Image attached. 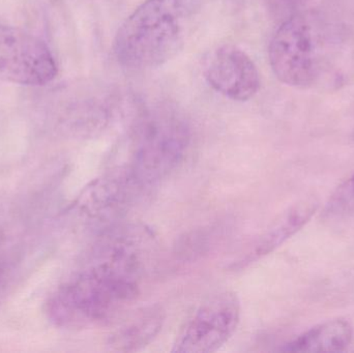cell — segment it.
<instances>
[{"label":"cell","mask_w":354,"mask_h":353,"mask_svg":"<svg viewBox=\"0 0 354 353\" xmlns=\"http://www.w3.org/2000/svg\"><path fill=\"white\" fill-rule=\"evenodd\" d=\"M133 234L107 240L99 261L62 284L47 303L56 327L86 329L105 325L128 308L140 292L141 242Z\"/></svg>","instance_id":"obj_1"},{"label":"cell","mask_w":354,"mask_h":353,"mask_svg":"<svg viewBox=\"0 0 354 353\" xmlns=\"http://www.w3.org/2000/svg\"><path fill=\"white\" fill-rule=\"evenodd\" d=\"M319 39L310 18L295 14L277 29L268 57L277 78L291 87L311 86L319 73Z\"/></svg>","instance_id":"obj_4"},{"label":"cell","mask_w":354,"mask_h":353,"mask_svg":"<svg viewBox=\"0 0 354 353\" xmlns=\"http://www.w3.org/2000/svg\"><path fill=\"white\" fill-rule=\"evenodd\" d=\"M57 75L48 46L27 31L0 21V80L41 86Z\"/></svg>","instance_id":"obj_6"},{"label":"cell","mask_w":354,"mask_h":353,"mask_svg":"<svg viewBox=\"0 0 354 353\" xmlns=\"http://www.w3.org/2000/svg\"><path fill=\"white\" fill-rule=\"evenodd\" d=\"M353 330L344 319L326 321L284 346L286 352H339L353 341Z\"/></svg>","instance_id":"obj_10"},{"label":"cell","mask_w":354,"mask_h":353,"mask_svg":"<svg viewBox=\"0 0 354 353\" xmlns=\"http://www.w3.org/2000/svg\"><path fill=\"white\" fill-rule=\"evenodd\" d=\"M191 128L176 108L161 106L145 112L135 126L127 172L139 188L165 178L183 161Z\"/></svg>","instance_id":"obj_3"},{"label":"cell","mask_w":354,"mask_h":353,"mask_svg":"<svg viewBox=\"0 0 354 353\" xmlns=\"http://www.w3.org/2000/svg\"><path fill=\"white\" fill-rule=\"evenodd\" d=\"M326 217L345 218L354 215V171L333 193L326 203Z\"/></svg>","instance_id":"obj_11"},{"label":"cell","mask_w":354,"mask_h":353,"mask_svg":"<svg viewBox=\"0 0 354 353\" xmlns=\"http://www.w3.org/2000/svg\"><path fill=\"white\" fill-rule=\"evenodd\" d=\"M2 244H3V236L0 233V285H1L4 271H6V259H4L3 251H2Z\"/></svg>","instance_id":"obj_12"},{"label":"cell","mask_w":354,"mask_h":353,"mask_svg":"<svg viewBox=\"0 0 354 353\" xmlns=\"http://www.w3.org/2000/svg\"><path fill=\"white\" fill-rule=\"evenodd\" d=\"M203 74L216 93L232 101H249L260 88L257 66L243 50L231 44L218 46L208 53Z\"/></svg>","instance_id":"obj_7"},{"label":"cell","mask_w":354,"mask_h":353,"mask_svg":"<svg viewBox=\"0 0 354 353\" xmlns=\"http://www.w3.org/2000/svg\"><path fill=\"white\" fill-rule=\"evenodd\" d=\"M241 309L234 292L212 294L181 327L172 352L212 353L220 350L236 331Z\"/></svg>","instance_id":"obj_5"},{"label":"cell","mask_w":354,"mask_h":353,"mask_svg":"<svg viewBox=\"0 0 354 353\" xmlns=\"http://www.w3.org/2000/svg\"><path fill=\"white\" fill-rule=\"evenodd\" d=\"M200 0H147L116 33V59L129 70H149L176 57L185 46Z\"/></svg>","instance_id":"obj_2"},{"label":"cell","mask_w":354,"mask_h":353,"mask_svg":"<svg viewBox=\"0 0 354 353\" xmlns=\"http://www.w3.org/2000/svg\"><path fill=\"white\" fill-rule=\"evenodd\" d=\"M164 321L165 315L161 307L141 309L111 334L108 346L114 352H137L157 338Z\"/></svg>","instance_id":"obj_8"},{"label":"cell","mask_w":354,"mask_h":353,"mask_svg":"<svg viewBox=\"0 0 354 353\" xmlns=\"http://www.w3.org/2000/svg\"><path fill=\"white\" fill-rule=\"evenodd\" d=\"M315 211L316 204L313 202L301 203L289 209L277 223L258 238L251 250L239 261V265L245 267L276 250L297 233L309 221Z\"/></svg>","instance_id":"obj_9"},{"label":"cell","mask_w":354,"mask_h":353,"mask_svg":"<svg viewBox=\"0 0 354 353\" xmlns=\"http://www.w3.org/2000/svg\"><path fill=\"white\" fill-rule=\"evenodd\" d=\"M279 1L284 3L285 6H295L297 4H299L301 2H303L304 0H279Z\"/></svg>","instance_id":"obj_13"}]
</instances>
